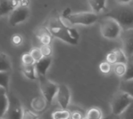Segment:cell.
Wrapping results in <instances>:
<instances>
[{
	"label": "cell",
	"instance_id": "obj_1",
	"mask_svg": "<svg viewBox=\"0 0 133 119\" xmlns=\"http://www.w3.org/2000/svg\"><path fill=\"white\" fill-rule=\"evenodd\" d=\"M105 17L112 18L116 20L122 27V30L133 28V6L131 4L125 5H119L110 11Z\"/></svg>",
	"mask_w": 133,
	"mask_h": 119
},
{
	"label": "cell",
	"instance_id": "obj_2",
	"mask_svg": "<svg viewBox=\"0 0 133 119\" xmlns=\"http://www.w3.org/2000/svg\"><path fill=\"white\" fill-rule=\"evenodd\" d=\"M48 28L50 31L52 36L63 41L71 46H77L78 42L73 40L70 36L67 26L63 23L61 17H53L49 20Z\"/></svg>",
	"mask_w": 133,
	"mask_h": 119
},
{
	"label": "cell",
	"instance_id": "obj_3",
	"mask_svg": "<svg viewBox=\"0 0 133 119\" xmlns=\"http://www.w3.org/2000/svg\"><path fill=\"white\" fill-rule=\"evenodd\" d=\"M61 19L63 23L68 27H72L74 25L91 26L97 21L98 15L92 12H79V13H71L66 19H63V18Z\"/></svg>",
	"mask_w": 133,
	"mask_h": 119
},
{
	"label": "cell",
	"instance_id": "obj_4",
	"mask_svg": "<svg viewBox=\"0 0 133 119\" xmlns=\"http://www.w3.org/2000/svg\"><path fill=\"white\" fill-rule=\"evenodd\" d=\"M122 32V27L112 18L105 16V18L100 20V33L103 38L109 40L117 39L121 36Z\"/></svg>",
	"mask_w": 133,
	"mask_h": 119
},
{
	"label": "cell",
	"instance_id": "obj_5",
	"mask_svg": "<svg viewBox=\"0 0 133 119\" xmlns=\"http://www.w3.org/2000/svg\"><path fill=\"white\" fill-rule=\"evenodd\" d=\"M132 99L128 94L118 91L112 97L111 100V110L115 116H120L130 104Z\"/></svg>",
	"mask_w": 133,
	"mask_h": 119
},
{
	"label": "cell",
	"instance_id": "obj_6",
	"mask_svg": "<svg viewBox=\"0 0 133 119\" xmlns=\"http://www.w3.org/2000/svg\"><path fill=\"white\" fill-rule=\"evenodd\" d=\"M38 80H39V89L41 92V95L46 99L48 105H50L56 98L59 85L48 79L46 77H38Z\"/></svg>",
	"mask_w": 133,
	"mask_h": 119
},
{
	"label": "cell",
	"instance_id": "obj_7",
	"mask_svg": "<svg viewBox=\"0 0 133 119\" xmlns=\"http://www.w3.org/2000/svg\"><path fill=\"white\" fill-rule=\"evenodd\" d=\"M9 95V106L4 119H22L23 109L19 99L13 93H8Z\"/></svg>",
	"mask_w": 133,
	"mask_h": 119
},
{
	"label": "cell",
	"instance_id": "obj_8",
	"mask_svg": "<svg viewBox=\"0 0 133 119\" xmlns=\"http://www.w3.org/2000/svg\"><path fill=\"white\" fill-rule=\"evenodd\" d=\"M30 11L29 5H20L16 9H14L11 13L9 14L8 22L11 26H16L24 22L30 16Z\"/></svg>",
	"mask_w": 133,
	"mask_h": 119
},
{
	"label": "cell",
	"instance_id": "obj_9",
	"mask_svg": "<svg viewBox=\"0 0 133 119\" xmlns=\"http://www.w3.org/2000/svg\"><path fill=\"white\" fill-rule=\"evenodd\" d=\"M71 94L70 88L64 84L59 85L56 99L62 109H68V107L71 102Z\"/></svg>",
	"mask_w": 133,
	"mask_h": 119
},
{
	"label": "cell",
	"instance_id": "obj_10",
	"mask_svg": "<svg viewBox=\"0 0 133 119\" xmlns=\"http://www.w3.org/2000/svg\"><path fill=\"white\" fill-rule=\"evenodd\" d=\"M120 38L122 44V50L127 58L130 59L133 55V28L122 30Z\"/></svg>",
	"mask_w": 133,
	"mask_h": 119
},
{
	"label": "cell",
	"instance_id": "obj_11",
	"mask_svg": "<svg viewBox=\"0 0 133 119\" xmlns=\"http://www.w3.org/2000/svg\"><path fill=\"white\" fill-rule=\"evenodd\" d=\"M35 36L40 42L41 46H50L52 42V35L48 30V27L46 26H39L36 28Z\"/></svg>",
	"mask_w": 133,
	"mask_h": 119
},
{
	"label": "cell",
	"instance_id": "obj_12",
	"mask_svg": "<svg viewBox=\"0 0 133 119\" xmlns=\"http://www.w3.org/2000/svg\"><path fill=\"white\" fill-rule=\"evenodd\" d=\"M52 64V57L49 58H43L39 61L35 63L36 72L38 77H46V72Z\"/></svg>",
	"mask_w": 133,
	"mask_h": 119
},
{
	"label": "cell",
	"instance_id": "obj_13",
	"mask_svg": "<svg viewBox=\"0 0 133 119\" xmlns=\"http://www.w3.org/2000/svg\"><path fill=\"white\" fill-rule=\"evenodd\" d=\"M48 105V104L46 99L42 95L34 97L31 100V102H30V108H31L32 111H34L37 114L44 111Z\"/></svg>",
	"mask_w": 133,
	"mask_h": 119
},
{
	"label": "cell",
	"instance_id": "obj_14",
	"mask_svg": "<svg viewBox=\"0 0 133 119\" xmlns=\"http://www.w3.org/2000/svg\"><path fill=\"white\" fill-rule=\"evenodd\" d=\"M20 5V1L10 0V1H0V16L11 13L14 9Z\"/></svg>",
	"mask_w": 133,
	"mask_h": 119
},
{
	"label": "cell",
	"instance_id": "obj_15",
	"mask_svg": "<svg viewBox=\"0 0 133 119\" xmlns=\"http://www.w3.org/2000/svg\"><path fill=\"white\" fill-rule=\"evenodd\" d=\"M7 90L0 87V117L4 118L9 106V95Z\"/></svg>",
	"mask_w": 133,
	"mask_h": 119
},
{
	"label": "cell",
	"instance_id": "obj_16",
	"mask_svg": "<svg viewBox=\"0 0 133 119\" xmlns=\"http://www.w3.org/2000/svg\"><path fill=\"white\" fill-rule=\"evenodd\" d=\"M89 5L92 10V13L98 15V14L101 13L105 9L106 1H103V0H99V1L92 0V1H89Z\"/></svg>",
	"mask_w": 133,
	"mask_h": 119
},
{
	"label": "cell",
	"instance_id": "obj_17",
	"mask_svg": "<svg viewBox=\"0 0 133 119\" xmlns=\"http://www.w3.org/2000/svg\"><path fill=\"white\" fill-rule=\"evenodd\" d=\"M119 91L128 94L133 100V80H128V81L122 80L120 84Z\"/></svg>",
	"mask_w": 133,
	"mask_h": 119
},
{
	"label": "cell",
	"instance_id": "obj_18",
	"mask_svg": "<svg viewBox=\"0 0 133 119\" xmlns=\"http://www.w3.org/2000/svg\"><path fill=\"white\" fill-rule=\"evenodd\" d=\"M86 119H104L103 112L98 107H92L87 111L85 115Z\"/></svg>",
	"mask_w": 133,
	"mask_h": 119
},
{
	"label": "cell",
	"instance_id": "obj_19",
	"mask_svg": "<svg viewBox=\"0 0 133 119\" xmlns=\"http://www.w3.org/2000/svg\"><path fill=\"white\" fill-rule=\"evenodd\" d=\"M12 62L10 57L5 53H0V72L1 71H11Z\"/></svg>",
	"mask_w": 133,
	"mask_h": 119
},
{
	"label": "cell",
	"instance_id": "obj_20",
	"mask_svg": "<svg viewBox=\"0 0 133 119\" xmlns=\"http://www.w3.org/2000/svg\"><path fill=\"white\" fill-rule=\"evenodd\" d=\"M22 73L26 78L30 80H36L38 79V75L36 72L35 65H30V66H22Z\"/></svg>",
	"mask_w": 133,
	"mask_h": 119
},
{
	"label": "cell",
	"instance_id": "obj_21",
	"mask_svg": "<svg viewBox=\"0 0 133 119\" xmlns=\"http://www.w3.org/2000/svg\"><path fill=\"white\" fill-rule=\"evenodd\" d=\"M71 113L68 109H59L54 110L51 113V118L52 119H70Z\"/></svg>",
	"mask_w": 133,
	"mask_h": 119
},
{
	"label": "cell",
	"instance_id": "obj_22",
	"mask_svg": "<svg viewBox=\"0 0 133 119\" xmlns=\"http://www.w3.org/2000/svg\"><path fill=\"white\" fill-rule=\"evenodd\" d=\"M10 79H11V72L10 71H1L0 72V87L8 91Z\"/></svg>",
	"mask_w": 133,
	"mask_h": 119
},
{
	"label": "cell",
	"instance_id": "obj_23",
	"mask_svg": "<svg viewBox=\"0 0 133 119\" xmlns=\"http://www.w3.org/2000/svg\"><path fill=\"white\" fill-rule=\"evenodd\" d=\"M112 70L114 73V75L117 76L118 77L123 78V77L126 74L127 64H125V63H116V64L112 65Z\"/></svg>",
	"mask_w": 133,
	"mask_h": 119
},
{
	"label": "cell",
	"instance_id": "obj_24",
	"mask_svg": "<svg viewBox=\"0 0 133 119\" xmlns=\"http://www.w3.org/2000/svg\"><path fill=\"white\" fill-rule=\"evenodd\" d=\"M112 52H114V54H115L116 61H117V63H125V64L128 63L129 59L127 58L126 54L124 53L122 49L115 48V49H114V50H112Z\"/></svg>",
	"mask_w": 133,
	"mask_h": 119
},
{
	"label": "cell",
	"instance_id": "obj_25",
	"mask_svg": "<svg viewBox=\"0 0 133 119\" xmlns=\"http://www.w3.org/2000/svg\"><path fill=\"white\" fill-rule=\"evenodd\" d=\"M120 119H133V100L128 108L119 116Z\"/></svg>",
	"mask_w": 133,
	"mask_h": 119
},
{
	"label": "cell",
	"instance_id": "obj_26",
	"mask_svg": "<svg viewBox=\"0 0 133 119\" xmlns=\"http://www.w3.org/2000/svg\"><path fill=\"white\" fill-rule=\"evenodd\" d=\"M21 61L22 66H30V65H35V61L32 59L31 55L30 54V53H25L22 55L21 57Z\"/></svg>",
	"mask_w": 133,
	"mask_h": 119
},
{
	"label": "cell",
	"instance_id": "obj_27",
	"mask_svg": "<svg viewBox=\"0 0 133 119\" xmlns=\"http://www.w3.org/2000/svg\"><path fill=\"white\" fill-rule=\"evenodd\" d=\"M98 68H99L100 72H101L102 74H104V75H107V74H109L112 69V66L110 64V63H108L105 60L99 63V67Z\"/></svg>",
	"mask_w": 133,
	"mask_h": 119
},
{
	"label": "cell",
	"instance_id": "obj_28",
	"mask_svg": "<svg viewBox=\"0 0 133 119\" xmlns=\"http://www.w3.org/2000/svg\"><path fill=\"white\" fill-rule=\"evenodd\" d=\"M30 54L31 55L32 59L34 60L35 63L39 61L41 59H43V55L39 47H33V48H31V50L30 51Z\"/></svg>",
	"mask_w": 133,
	"mask_h": 119
},
{
	"label": "cell",
	"instance_id": "obj_29",
	"mask_svg": "<svg viewBox=\"0 0 133 119\" xmlns=\"http://www.w3.org/2000/svg\"><path fill=\"white\" fill-rule=\"evenodd\" d=\"M123 80L128 81V80H133V61L129 60L128 63H127V70L126 74L123 77Z\"/></svg>",
	"mask_w": 133,
	"mask_h": 119
},
{
	"label": "cell",
	"instance_id": "obj_30",
	"mask_svg": "<svg viewBox=\"0 0 133 119\" xmlns=\"http://www.w3.org/2000/svg\"><path fill=\"white\" fill-rule=\"evenodd\" d=\"M22 119H39V116H38V114L32 111V110L24 108Z\"/></svg>",
	"mask_w": 133,
	"mask_h": 119
},
{
	"label": "cell",
	"instance_id": "obj_31",
	"mask_svg": "<svg viewBox=\"0 0 133 119\" xmlns=\"http://www.w3.org/2000/svg\"><path fill=\"white\" fill-rule=\"evenodd\" d=\"M41 53L43 55V58H49V57H52L53 53V49L51 46H41L39 47Z\"/></svg>",
	"mask_w": 133,
	"mask_h": 119
},
{
	"label": "cell",
	"instance_id": "obj_32",
	"mask_svg": "<svg viewBox=\"0 0 133 119\" xmlns=\"http://www.w3.org/2000/svg\"><path fill=\"white\" fill-rule=\"evenodd\" d=\"M11 42L14 46H20L23 43V38L21 34H14L12 36Z\"/></svg>",
	"mask_w": 133,
	"mask_h": 119
},
{
	"label": "cell",
	"instance_id": "obj_33",
	"mask_svg": "<svg viewBox=\"0 0 133 119\" xmlns=\"http://www.w3.org/2000/svg\"><path fill=\"white\" fill-rule=\"evenodd\" d=\"M71 113V116L70 119H84L85 118V115L81 110L79 109H73L70 111Z\"/></svg>",
	"mask_w": 133,
	"mask_h": 119
},
{
	"label": "cell",
	"instance_id": "obj_34",
	"mask_svg": "<svg viewBox=\"0 0 133 119\" xmlns=\"http://www.w3.org/2000/svg\"><path fill=\"white\" fill-rule=\"evenodd\" d=\"M67 28H68V32H69V35L73 40L77 41L79 42V34L78 32V30L76 29L75 28L73 27H68L67 26Z\"/></svg>",
	"mask_w": 133,
	"mask_h": 119
},
{
	"label": "cell",
	"instance_id": "obj_35",
	"mask_svg": "<svg viewBox=\"0 0 133 119\" xmlns=\"http://www.w3.org/2000/svg\"><path fill=\"white\" fill-rule=\"evenodd\" d=\"M129 60H130V61H133V55H132V56H131V57H130V59H129Z\"/></svg>",
	"mask_w": 133,
	"mask_h": 119
},
{
	"label": "cell",
	"instance_id": "obj_36",
	"mask_svg": "<svg viewBox=\"0 0 133 119\" xmlns=\"http://www.w3.org/2000/svg\"><path fill=\"white\" fill-rule=\"evenodd\" d=\"M108 118H109V117H105L104 119H108ZM84 119H86V118H84Z\"/></svg>",
	"mask_w": 133,
	"mask_h": 119
},
{
	"label": "cell",
	"instance_id": "obj_37",
	"mask_svg": "<svg viewBox=\"0 0 133 119\" xmlns=\"http://www.w3.org/2000/svg\"><path fill=\"white\" fill-rule=\"evenodd\" d=\"M0 119H4V118H1V117H0Z\"/></svg>",
	"mask_w": 133,
	"mask_h": 119
}]
</instances>
